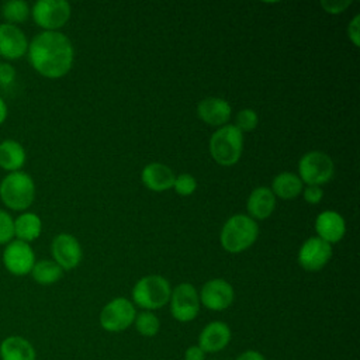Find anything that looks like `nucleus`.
<instances>
[{"label": "nucleus", "instance_id": "f257e3e1", "mask_svg": "<svg viewBox=\"0 0 360 360\" xmlns=\"http://www.w3.org/2000/svg\"><path fill=\"white\" fill-rule=\"evenodd\" d=\"M28 60L35 72L48 79L65 76L75 59L70 39L59 31H42L28 44Z\"/></svg>", "mask_w": 360, "mask_h": 360}, {"label": "nucleus", "instance_id": "f03ea898", "mask_svg": "<svg viewBox=\"0 0 360 360\" xmlns=\"http://www.w3.org/2000/svg\"><path fill=\"white\" fill-rule=\"evenodd\" d=\"M259 235V226L248 215L236 214L222 226L219 233L221 246L229 253H240L250 248Z\"/></svg>", "mask_w": 360, "mask_h": 360}, {"label": "nucleus", "instance_id": "7ed1b4c3", "mask_svg": "<svg viewBox=\"0 0 360 360\" xmlns=\"http://www.w3.org/2000/svg\"><path fill=\"white\" fill-rule=\"evenodd\" d=\"M35 198V184L32 177L25 172H13L6 174L0 181V200L14 211H25Z\"/></svg>", "mask_w": 360, "mask_h": 360}, {"label": "nucleus", "instance_id": "20e7f679", "mask_svg": "<svg viewBox=\"0 0 360 360\" xmlns=\"http://www.w3.org/2000/svg\"><path fill=\"white\" fill-rule=\"evenodd\" d=\"M211 158L221 166L235 165L243 150V134L235 125L218 128L210 138Z\"/></svg>", "mask_w": 360, "mask_h": 360}, {"label": "nucleus", "instance_id": "39448f33", "mask_svg": "<svg viewBox=\"0 0 360 360\" xmlns=\"http://www.w3.org/2000/svg\"><path fill=\"white\" fill-rule=\"evenodd\" d=\"M172 294V287L169 281L159 274H149L136 281L132 288V300L134 302L146 309H159L165 307Z\"/></svg>", "mask_w": 360, "mask_h": 360}, {"label": "nucleus", "instance_id": "423d86ee", "mask_svg": "<svg viewBox=\"0 0 360 360\" xmlns=\"http://www.w3.org/2000/svg\"><path fill=\"white\" fill-rule=\"evenodd\" d=\"M298 173L302 183L321 187V184L332 180L335 174V165L330 156L325 152L311 150L300 159Z\"/></svg>", "mask_w": 360, "mask_h": 360}, {"label": "nucleus", "instance_id": "0eeeda50", "mask_svg": "<svg viewBox=\"0 0 360 360\" xmlns=\"http://www.w3.org/2000/svg\"><path fill=\"white\" fill-rule=\"evenodd\" d=\"M70 4L65 0H38L32 8L31 15L35 24L44 31H58L70 18Z\"/></svg>", "mask_w": 360, "mask_h": 360}, {"label": "nucleus", "instance_id": "6e6552de", "mask_svg": "<svg viewBox=\"0 0 360 360\" xmlns=\"http://www.w3.org/2000/svg\"><path fill=\"white\" fill-rule=\"evenodd\" d=\"M136 316L132 301L118 297L111 300L100 312V325L107 332H122L128 329Z\"/></svg>", "mask_w": 360, "mask_h": 360}, {"label": "nucleus", "instance_id": "1a4fd4ad", "mask_svg": "<svg viewBox=\"0 0 360 360\" xmlns=\"http://www.w3.org/2000/svg\"><path fill=\"white\" fill-rule=\"evenodd\" d=\"M170 312L179 322H190L200 312L198 291L190 283H181L172 290Z\"/></svg>", "mask_w": 360, "mask_h": 360}, {"label": "nucleus", "instance_id": "9d476101", "mask_svg": "<svg viewBox=\"0 0 360 360\" xmlns=\"http://www.w3.org/2000/svg\"><path fill=\"white\" fill-rule=\"evenodd\" d=\"M1 260L8 273L21 277L31 273L35 264V255L30 243L15 239L6 245Z\"/></svg>", "mask_w": 360, "mask_h": 360}, {"label": "nucleus", "instance_id": "9b49d317", "mask_svg": "<svg viewBox=\"0 0 360 360\" xmlns=\"http://www.w3.org/2000/svg\"><path fill=\"white\" fill-rule=\"evenodd\" d=\"M332 256V246L318 236L307 239L298 250V263L307 271H319Z\"/></svg>", "mask_w": 360, "mask_h": 360}, {"label": "nucleus", "instance_id": "f8f14e48", "mask_svg": "<svg viewBox=\"0 0 360 360\" xmlns=\"http://www.w3.org/2000/svg\"><path fill=\"white\" fill-rule=\"evenodd\" d=\"M200 304L211 311H224L233 302V287L224 278L208 280L198 292Z\"/></svg>", "mask_w": 360, "mask_h": 360}, {"label": "nucleus", "instance_id": "ddd939ff", "mask_svg": "<svg viewBox=\"0 0 360 360\" xmlns=\"http://www.w3.org/2000/svg\"><path fill=\"white\" fill-rule=\"evenodd\" d=\"M51 253H52L53 262L62 270H72L82 260L80 243L70 233L56 235L51 243Z\"/></svg>", "mask_w": 360, "mask_h": 360}, {"label": "nucleus", "instance_id": "4468645a", "mask_svg": "<svg viewBox=\"0 0 360 360\" xmlns=\"http://www.w3.org/2000/svg\"><path fill=\"white\" fill-rule=\"evenodd\" d=\"M28 51V39L24 31L8 22L0 24V56L7 60H17Z\"/></svg>", "mask_w": 360, "mask_h": 360}, {"label": "nucleus", "instance_id": "2eb2a0df", "mask_svg": "<svg viewBox=\"0 0 360 360\" xmlns=\"http://www.w3.org/2000/svg\"><path fill=\"white\" fill-rule=\"evenodd\" d=\"M231 104L221 97H207L197 105V115L211 127H224L231 118Z\"/></svg>", "mask_w": 360, "mask_h": 360}, {"label": "nucleus", "instance_id": "dca6fc26", "mask_svg": "<svg viewBox=\"0 0 360 360\" xmlns=\"http://www.w3.org/2000/svg\"><path fill=\"white\" fill-rule=\"evenodd\" d=\"M231 329L225 322L212 321L207 323L198 335V345L204 353H215L228 346L231 342Z\"/></svg>", "mask_w": 360, "mask_h": 360}, {"label": "nucleus", "instance_id": "f3484780", "mask_svg": "<svg viewBox=\"0 0 360 360\" xmlns=\"http://www.w3.org/2000/svg\"><path fill=\"white\" fill-rule=\"evenodd\" d=\"M315 231L318 233V238L330 245L339 242L345 236L346 224L340 214L332 210H326L316 217Z\"/></svg>", "mask_w": 360, "mask_h": 360}, {"label": "nucleus", "instance_id": "a211bd4d", "mask_svg": "<svg viewBox=\"0 0 360 360\" xmlns=\"http://www.w3.org/2000/svg\"><path fill=\"white\" fill-rule=\"evenodd\" d=\"M174 173L173 170L163 163H149L143 167L142 173H141V180L143 183V186L152 191H166L170 187H173L174 183Z\"/></svg>", "mask_w": 360, "mask_h": 360}, {"label": "nucleus", "instance_id": "6ab92c4d", "mask_svg": "<svg viewBox=\"0 0 360 360\" xmlns=\"http://www.w3.org/2000/svg\"><path fill=\"white\" fill-rule=\"evenodd\" d=\"M0 360H37V352L28 339L10 335L0 342Z\"/></svg>", "mask_w": 360, "mask_h": 360}, {"label": "nucleus", "instance_id": "aec40b11", "mask_svg": "<svg viewBox=\"0 0 360 360\" xmlns=\"http://www.w3.org/2000/svg\"><path fill=\"white\" fill-rule=\"evenodd\" d=\"M276 207V195L269 187H256L248 197L246 208L252 219L269 218Z\"/></svg>", "mask_w": 360, "mask_h": 360}, {"label": "nucleus", "instance_id": "412c9836", "mask_svg": "<svg viewBox=\"0 0 360 360\" xmlns=\"http://www.w3.org/2000/svg\"><path fill=\"white\" fill-rule=\"evenodd\" d=\"M27 155L22 145L14 139L0 142V167L8 173L18 172L25 163Z\"/></svg>", "mask_w": 360, "mask_h": 360}, {"label": "nucleus", "instance_id": "4be33fe9", "mask_svg": "<svg viewBox=\"0 0 360 360\" xmlns=\"http://www.w3.org/2000/svg\"><path fill=\"white\" fill-rule=\"evenodd\" d=\"M42 231V221L34 212H22L14 219V236L18 240L30 243L35 240Z\"/></svg>", "mask_w": 360, "mask_h": 360}, {"label": "nucleus", "instance_id": "5701e85b", "mask_svg": "<svg viewBox=\"0 0 360 360\" xmlns=\"http://www.w3.org/2000/svg\"><path fill=\"white\" fill-rule=\"evenodd\" d=\"M302 181L301 179L290 172H283L273 179L271 191L274 195L283 200L295 198L302 191Z\"/></svg>", "mask_w": 360, "mask_h": 360}, {"label": "nucleus", "instance_id": "b1692460", "mask_svg": "<svg viewBox=\"0 0 360 360\" xmlns=\"http://www.w3.org/2000/svg\"><path fill=\"white\" fill-rule=\"evenodd\" d=\"M31 276L38 284L51 285L62 278L63 270L53 260H39L35 262Z\"/></svg>", "mask_w": 360, "mask_h": 360}, {"label": "nucleus", "instance_id": "393cba45", "mask_svg": "<svg viewBox=\"0 0 360 360\" xmlns=\"http://www.w3.org/2000/svg\"><path fill=\"white\" fill-rule=\"evenodd\" d=\"M31 14V7L24 0H10L1 6V17L8 24H20L28 20Z\"/></svg>", "mask_w": 360, "mask_h": 360}, {"label": "nucleus", "instance_id": "a878e982", "mask_svg": "<svg viewBox=\"0 0 360 360\" xmlns=\"http://www.w3.org/2000/svg\"><path fill=\"white\" fill-rule=\"evenodd\" d=\"M134 322H135V328H136L138 333L142 336H146V338H152V336L158 335L159 328H160L159 318L152 311H143V312L138 314L135 316Z\"/></svg>", "mask_w": 360, "mask_h": 360}, {"label": "nucleus", "instance_id": "bb28decb", "mask_svg": "<svg viewBox=\"0 0 360 360\" xmlns=\"http://www.w3.org/2000/svg\"><path fill=\"white\" fill-rule=\"evenodd\" d=\"M257 122H259V118L256 111L252 108H243L236 115L235 127L243 134V132L253 131L257 127Z\"/></svg>", "mask_w": 360, "mask_h": 360}, {"label": "nucleus", "instance_id": "cd10ccee", "mask_svg": "<svg viewBox=\"0 0 360 360\" xmlns=\"http://www.w3.org/2000/svg\"><path fill=\"white\" fill-rule=\"evenodd\" d=\"M173 188L179 195H191L195 188H197V180L188 174V173H183L176 176L174 183H173Z\"/></svg>", "mask_w": 360, "mask_h": 360}, {"label": "nucleus", "instance_id": "c85d7f7f", "mask_svg": "<svg viewBox=\"0 0 360 360\" xmlns=\"http://www.w3.org/2000/svg\"><path fill=\"white\" fill-rule=\"evenodd\" d=\"M14 238V219L0 208V245H7Z\"/></svg>", "mask_w": 360, "mask_h": 360}, {"label": "nucleus", "instance_id": "c756f323", "mask_svg": "<svg viewBox=\"0 0 360 360\" xmlns=\"http://www.w3.org/2000/svg\"><path fill=\"white\" fill-rule=\"evenodd\" d=\"M352 4L350 0H322L321 7L329 14H340Z\"/></svg>", "mask_w": 360, "mask_h": 360}, {"label": "nucleus", "instance_id": "7c9ffc66", "mask_svg": "<svg viewBox=\"0 0 360 360\" xmlns=\"http://www.w3.org/2000/svg\"><path fill=\"white\" fill-rule=\"evenodd\" d=\"M15 69L7 62H0V86L8 87L15 80Z\"/></svg>", "mask_w": 360, "mask_h": 360}, {"label": "nucleus", "instance_id": "2f4dec72", "mask_svg": "<svg viewBox=\"0 0 360 360\" xmlns=\"http://www.w3.org/2000/svg\"><path fill=\"white\" fill-rule=\"evenodd\" d=\"M304 198L308 204H319L323 198V190L319 186H308L304 188Z\"/></svg>", "mask_w": 360, "mask_h": 360}, {"label": "nucleus", "instance_id": "473e14b6", "mask_svg": "<svg viewBox=\"0 0 360 360\" xmlns=\"http://www.w3.org/2000/svg\"><path fill=\"white\" fill-rule=\"evenodd\" d=\"M359 21H360V17H359V15H354V18L350 21V24H349V27H347L349 38L352 39V42L354 44V46H359V35H360Z\"/></svg>", "mask_w": 360, "mask_h": 360}, {"label": "nucleus", "instance_id": "72a5a7b5", "mask_svg": "<svg viewBox=\"0 0 360 360\" xmlns=\"http://www.w3.org/2000/svg\"><path fill=\"white\" fill-rule=\"evenodd\" d=\"M184 360H205V353L200 346L194 345L186 349Z\"/></svg>", "mask_w": 360, "mask_h": 360}, {"label": "nucleus", "instance_id": "f704fd0d", "mask_svg": "<svg viewBox=\"0 0 360 360\" xmlns=\"http://www.w3.org/2000/svg\"><path fill=\"white\" fill-rule=\"evenodd\" d=\"M235 360H266V359L257 350H246V352L240 353Z\"/></svg>", "mask_w": 360, "mask_h": 360}, {"label": "nucleus", "instance_id": "c9c22d12", "mask_svg": "<svg viewBox=\"0 0 360 360\" xmlns=\"http://www.w3.org/2000/svg\"><path fill=\"white\" fill-rule=\"evenodd\" d=\"M7 104H6V101H4V98L0 96V125L6 121V118H7Z\"/></svg>", "mask_w": 360, "mask_h": 360}]
</instances>
